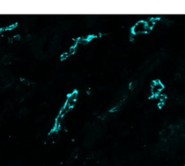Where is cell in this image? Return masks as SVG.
Segmentation results:
<instances>
[{
  "label": "cell",
  "mask_w": 185,
  "mask_h": 166,
  "mask_svg": "<svg viewBox=\"0 0 185 166\" xmlns=\"http://www.w3.org/2000/svg\"><path fill=\"white\" fill-rule=\"evenodd\" d=\"M151 31L147 25L145 21H139L136 23L132 28V33L133 35H139L142 33H148Z\"/></svg>",
  "instance_id": "obj_1"
},
{
  "label": "cell",
  "mask_w": 185,
  "mask_h": 166,
  "mask_svg": "<svg viewBox=\"0 0 185 166\" xmlns=\"http://www.w3.org/2000/svg\"><path fill=\"white\" fill-rule=\"evenodd\" d=\"M164 86L163 85L161 82L159 81V80H156V81H153L151 84V94L153 95V96H156L157 97L158 95L161 94V93L162 92L163 90H164Z\"/></svg>",
  "instance_id": "obj_2"
},
{
  "label": "cell",
  "mask_w": 185,
  "mask_h": 166,
  "mask_svg": "<svg viewBox=\"0 0 185 166\" xmlns=\"http://www.w3.org/2000/svg\"><path fill=\"white\" fill-rule=\"evenodd\" d=\"M77 95H78L77 92L74 91L73 93H70V94L69 95V96L67 97V100H66V102H65V104L66 105H67L70 108H72L74 106H75L76 101H77Z\"/></svg>",
  "instance_id": "obj_3"
},
{
  "label": "cell",
  "mask_w": 185,
  "mask_h": 166,
  "mask_svg": "<svg viewBox=\"0 0 185 166\" xmlns=\"http://www.w3.org/2000/svg\"><path fill=\"white\" fill-rule=\"evenodd\" d=\"M158 20H159V19H157V18H151L150 20H148V21L146 22L147 25H148V28L151 30L152 28H153V27L156 24Z\"/></svg>",
  "instance_id": "obj_4"
},
{
  "label": "cell",
  "mask_w": 185,
  "mask_h": 166,
  "mask_svg": "<svg viewBox=\"0 0 185 166\" xmlns=\"http://www.w3.org/2000/svg\"><path fill=\"white\" fill-rule=\"evenodd\" d=\"M129 87H130V88H134L136 87V83L135 82H132V83H130V85H129Z\"/></svg>",
  "instance_id": "obj_5"
}]
</instances>
